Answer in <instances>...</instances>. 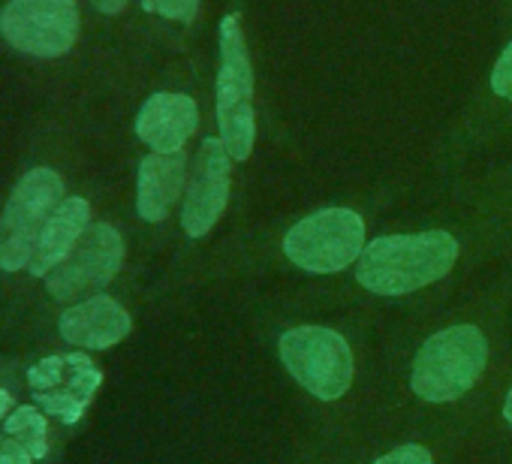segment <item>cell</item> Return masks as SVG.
<instances>
[{
	"instance_id": "obj_1",
	"label": "cell",
	"mask_w": 512,
	"mask_h": 464,
	"mask_svg": "<svg viewBox=\"0 0 512 464\" xmlns=\"http://www.w3.org/2000/svg\"><path fill=\"white\" fill-rule=\"evenodd\" d=\"M455 257L458 242L440 229L416 236H383L365 245L356 281L377 296H407L449 275Z\"/></svg>"
},
{
	"instance_id": "obj_2",
	"label": "cell",
	"mask_w": 512,
	"mask_h": 464,
	"mask_svg": "<svg viewBox=\"0 0 512 464\" xmlns=\"http://www.w3.org/2000/svg\"><path fill=\"white\" fill-rule=\"evenodd\" d=\"M488 344L476 326H452L431 335L413 359L410 386L422 401L446 404L461 398L485 371Z\"/></svg>"
},
{
	"instance_id": "obj_3",
	"label": "cell",
	"mask_w": 512,
	"mask_h": 464,
	"mask_svg": "<svg viewBox=\"0 0 512 464\" xmlns=\"http://www.w3.org/2000/svg\"><path fill=\"white\" fill-rule=\"evenodd\" d=\"M217 127L232 160H247L256 139L253 121V70L238 16L220 22V73H217Z\"/></svg>"
},
{
	"instance_id": "obj_4",
	"label": "cell",
	"mask_w": 512,
	"mask_h": 464,
	"mask_svg": "<svg viewBox=\"0 0 512 464\" xmlns=\"http://www.w3.org/2000/svg\"><path fill=\"white\" fill-rule=\"evenodd\" d=\"M64 202V178L55 169H31L7 199L0 214V269L19 272L28 269L40 232Z\"/></svg>"
},
{
	"instance_id": "obj_5",
	"label": "cell",
	"mask_w": 512,
	"mask_h": 464,
	"mask_svg": "<svg viewBox=\"0 0 512 464\" xmlns=\"http://www.w3.org/2000/svg\"><path fill=\"white\" fill-rule=\"evenodd\" d=\"M365 251V220L353 208H323L299 220L284 239V254L305 272L332 275L359 263Z\"/></svg>"
},
{
	"instance_id": "obj_6",
	"label": "cell",
	"mask_w": 512,
	"mask_h": 464,
	"mask_svg": "<svg viewBox=\"0 0 512 464\" xmlns=\"http://www.w3.org/2000/svg\"><path fill=\"white\" fill-rule=\"evenodd\" d=\"M281 359L287 371L320 401L341 398L353 383L350 344L323 326H299L281 335Z\"/></svg>"
},
{
	"instance_id": "obj_7",
	"label": "cell",
	"mask_w": 512,
	"mask_h": 464,
	"mask_svg": "<svg viewBox=\"0 0 512 464\" xmlns=\"http://www.w3.org/2000/svg\"><path fill=\"white\" fill-rule=\"evenodd\" d=\"M4 40L34 58H61L79 40L76 0H10L0 13Z\"/></svg>"
},
{
	"instance_id": "obj_8",
	"label": "cell",
	"mask_w": 512,
	"mask_h": 464,
	"mask_svg": "<svg viewBox=\"0 0 512 464\" xmlns=\"http://www.w3.org/2000/svg\"><path fill=\"white\" fill-rule=\"evenodd\" d=\"M100 383L103 371L85 353L46 356L28 371V386L37 407L61 419L64 425H76L85 416Z\"/></svg>"
},
{
	"instance_id": "obj_9",
	"label": "cell",
	"mask_w": 512,
	"mask_h": 464,
	"mask_svg": "<svg viewBox=\"0 0 512 464\" xmlns=\"http://www.w3.org/2000/svg\"><path fill=\"white\" fill-rule=\"evenodd\" d=\"M124 266V239L109 223H91L73 254L49 275L46 287L58 302H73L91 290H103Z\"/></svg>"
},
{
	"instance_id": "obj_10",
	"label": "cell",
	"mask_w": 512,
	"mask_h": 464,
	"mask_svg": "<svg viewBox=\"0 0 512 464\" xmlns=\"http://www.w3.org/2000/svg\"><path fill=\"white\" fill-rule=\"evenodd\" d=\"M229 172H232V157L226 145L220 139H205L196 154V166L181 208V226L187 236L202 239L220 220L229 202Z\"/></svg>"
},
{
	"instance_id": "obj_11",
	"label": "cell",
	"mask_w": 512,
	"mask_h": 464,
	"mask_svg": "<svg viewBox=\"0 0 512 464\" xmlns=\"http://www.w3.org/2000/svg\"><path fill=\"white\" fill-rule=\"evenodd\" d=\"M130 314L112 296H91L67 308L58 320L61 338L82 350H109L130 335Z\"/></svg>"
},
{
	"instance_id": "obj_12",
	"label": "cell",
	"mask_w": 512,
	"mask_h": 464,
	"mask_svg": "<svg viewBox=\"0 0 512 464\" xmlns=\"http://www.w3.org/2000/svg\"><path fill=\"white\" fill-rule=\"evenodd\" d=\"M196 124L199 112L187 94H154L136 118V136L157 154H172L184 148L196 133Z\"/></svg>"
},
{
	"instance_id": "obj_13",
	"label": "cell",
	"mask_w": 512,
	"mask_h": 464,
	"mask_svg": "<svg viewBox=\"0 0 512 464\" xmlns=\"http://www.w3.org/2000/svg\"><path fill=\"white\" fill-rule=\"evenodd\" d=\"M88 226H91V205L82 196H67L43 226L28 272L34 278H49L73 254Z\"/></svg>"
},
{
	"instance_id": "obj_14",
	"label": "cell",
	"mask_w": 512,
	"mask_h": 464,
	"mask_svg": "<svg viewBox=\"0 0 512 464\" xmlns=\"http://www.w3.org/2000/svg\"><path fill=\"white\" fill-rule=\"evenodd\" d=\"M184 175H187V157L184 151L172 154H148L139 163V190H136V208L139 217L148 223H160L175 199L184 190Z\"/></svg>"
},
{
	"instance_id": "obj_15",
	"label": "cell",
	"mask_w": 512,
	"mask_h": 464,
	"mask_svg": "<svg viewBox=\"0 0 512 464\" xmlns=\"http://www.w3.org/2000/svg\"><path fill=\"white\" fill-rule=\"evenodd\" d=\"M4 431L13 434L19 443H25L34 458H46L49 455V422L40 413V407H31V404L16 407L4 419Z\"/></svg>"
},
{
	"instance_id": "obj_16",
	"label": "cell",
	"mask_w": 512,
	"mask_h": 464,
	"mask_svg": "<svg viewBox=\"0 0 512 464\" xmlns=\"http://www.w3.org/2000/svg\"><path fill=\"white\" fill-rule=\"evenodd\" d=\"M145 10H154L163 19H172V22H184L187 25V22L196 19L199 0H145Z\"/></svg>"
},
{
	"instance_id": "obj_17",
	"label": "cell",
	"mask_w": 512,
	"mask_h": 464,
	"mask_svg": "<svg viewBox=\"0 0 512 464\" xmlns=\"http://www.w3.org/2000/svg\"><path fill=\"white\" fill-rule=\"evenodd\" d=\"M491 88H494V94H500V97L512 100V43L503 49V55H500V58H497V64H494Z\"/></svg>"
},
{
	"instance_id": "obj_18",
	"label": "cell",
	"mask_w": 512,
	"mask_h": 464,
	"mask_svg": "<svg viewBox=\"0 0 512 464\" xmlns=\"http://www.w3.org/2000/svg\"><path fill=\"white\" fill-rule=\"evenodd\" d=\"M374 464H434V458H431V452L425 449V446H398V449H392L389 455H383V458H377Z\"/></svg>"
},
{
	"instance_id": "obj_19",
	"label": "cell",
	"mask_w": 512,
	"mask_h": 464,
	"mask_svg": "<svg viewBox=\"0 0 512 464\" xmlns=\"http://www.w3.org/2000/svg\"><path fill=\"white\" fill-rule=\"evenodd\" d=\"M37 458L25 443H19L13 434H0V464H34Z\"/></svg>"
},
{
	"instance_id": "obj_20",
	"label": "cell",
	"mask_w": 512,
	"mask_h": 464,
	"mask_svg": "<svg viewBox=\"0 0 512 464\" xmlns=\"http://www.w3.org/2000/svg\"><path fill=\"white\" fill-rule=\"evenodd\" d=\"M127 4H130V0H91V7L100 10L103 16H118Z\"/></svg>"
},
{
	"instance_id": "obj_21",
	"label": "cell",
	"mask_w": 512,
	"mask_h": 464,
	"mask_svg": "<svg viewBox=\"0 0 512 464\" xmlns=\"http://www.w3.org/2000/svg\"><path fill=\"white\" fill-rule=\"evenodd\" d=\"M13 407V395L7 389H0V419H7V410Z\"/></svg>"
},
{
	"instance_id": "obj_22",
	"label": "cell",
	"mask_w": 512,
	"mask_h": 464,
	"mask_svg": "<svg viewBox=\"0 0 512 464\" xmlns=\"http://www.w3.org/2000/svg\"><path fill=\"white\" fill-rule=\"evenodd\" d=\"M503 416H506V422L512 425V389H509V395H506V401H503Z\"/></svg>"
}]
</instances>
